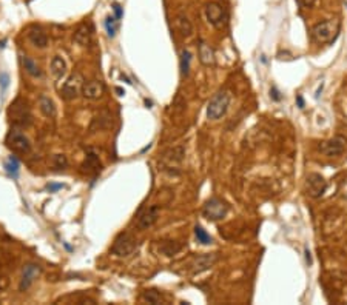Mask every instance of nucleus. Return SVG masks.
<instances>
[{
    "label": "nucleus",
    "mask_w": 347,
    "mask_h": 305,
    "mask_svg": "<svg viewBox=\"0 0 347 305\" xmlns=\"http://www.w3.org/2000/svg\"><path fill=\"white\" fill-rule=\"evenodd\" d=\"M185 157V146L184 145H177L173 146L170 149H167L162 156V163L165 166V169H171L176 168Z\"/></svg>",
    "instance_id": "11"
},
{
    "label": "nucleus",
    "mask_w": 347,
    "mask_h": 305,
    "mask_svg": "<svg viewBox=\"0 0 347 305\" xmlns=\"http://www.w3.org/2000/svg\"><path fill=\"white\" fill-rule=\"evenodd\" d=\"M230 100H231V96H230L228 91H219L217 94H214L213 99L210 100L208 106H207V117L210 120L221 119L227 112Z\"/></svg>",
    "instance_id": "3"
},
{
    "label": "nucleus",
    "mask_w": 347,
    "mask_h": 305,
    "mask_svg": "<svg viewBox=\"0 0 347 305\" xmlns=\"http://www.w3.org/2000/svg\"><path fill=\"white\" fill-rule=\"evenodd\" d=\"M228 203L221 199V197H211L205 202L204 208H202V214L204 217H207L208 220H219L222 217L227 216L228 213Z\"/></svg>",
    "instance_id": "6"
},
{
    "label": "nucleus",
    "mask_w": 347,
    "mask_h": 305,
    "mask_svg": "<svg viewBox=\"0 0 347 305\" xmlns=\"http://www.w3.org/2000/svg\"><path fill=\"white\" fill-rule=\"evenodd\" d=\"M8 82H9L8 74H6V72H2V74H0V83H2V89H3V91H5L6 86H8Z\"/></svg>",
    "instance_id": "33"
},
{
    "label": "nucleus",
    "mask_w": 347,
    "mask_h": 305,
    "mask_svg": "<svg viewBox=\"0 0 347 305\" xmlns=\"http://www.w3.org/2000/svg\"><path fill=\"white\" fill-rule=\"evenodd\" d=\"M52 165H54V168H57V169L66 168V166H68V159H66V156H65V154H54V156H52Z\"/></svg>",
    "instance_id": "30"
},
{
    "label": "nucleus",
    "mask_w": 347,
    "mask_h": 305,
    "mask_svg": "<svg viewBox=\"0 0 347 305\" xmlns=\"http://www.w3.org/2000/svg\"><path fill=\"white\" fill-rule=\"evenodd\" d=\"M5 143H6V146L11 151H14L17 154H26V153L31 151V142H29V139L19 128H15V126L6 134Z\"/></svg>",
    "instance_id": "5"
},
{
    "label": "nucleus",
    "mask_w": 347,
    "mask_h": 305,
    "mask_svg": "<svg viewBox=\"0 0 347 305\" xmlns=\"http://www.w3.org/2000/svg\"><path fill=\"white\" fill-rule=\"evenodd\" d=\"M159 206L157 205H151L148 208H145L139 217H137V228L139 230H148L150 226H153L159 217Z\"/></svg>",
    "instance_id": "13"
},
{
    "label": "nucleus",
    "mask_w": 347,
    "mask_h": 305,
    "mask_svg": "<svg viewBox=\"0 0 347 305\" xmlns=\"http://www.w3.org/2000/svg\"><path fill=\"white\" fill-rule=\"evenodd\" d=\"M28 39L35 48H45L48 45V37L40 26H32L28 31Z\"/></svg>",
    "instance_id": "17"
},
{
    "label": "nucleus",
    "mask_w": 347,
    "mask_h": 305,
    "mask_svg": "<svg viewBox=\"0 0 347 305\" xmlns=\"http://www.w3.org/2000/svg\"><path fill=\"white\" fill-rule=\"evenodd\" d=\"M82 86H83V79L80 74H72L68 77V80L63 83L62 86V97L66 99V100H72L76 99L80 92H82Z\"/></svg>",
    "instance_id": "8"
},
{
    "label": "nucleus",
    "mask_w": 347,
    "mask_h": 305,
    "mask_svg": "<svg viewBox=\"0 0 347 305\" xmlns=\"http://www.w3.org/2000/svg\"><path fill=\"white\" fill-rule=\"evenodd\" d=\"M345 143H347V139H345L344 136H333L332 139L325 140V142L319 146V149H321V153H324L325 156L333 157V156H339V154L344 153Z\"/></svg>",
    "instance_id": "10"
},
{
    "label": "nucleus",
    "mask_w": 347,
    "mask_h": 305,
    "mask_svg": "<svg viewBox=\"0 0 347 305\" xmlns=\"http://www.w3.org/2000/svg\"><path fill=\"white\" fill-rule=\"evenodd\" d=\"M86 166H88V169H85V171H88V173H91V171L97 173L100 169V162H99L96 154H88V157H86V160H85L82 168H86Z\"/></svg>",
    "instance_id": "26"
},
{
    "label": "nucleus",
    "mask_w": 347,
    "mask_h": 305,
    "mask_svg": "<svg viewBox=\"0 0 347 305\" xmlns=\"http://www.w3.org/2000/svg\"><path fill=\"white\" fill-rule=\"evenodd\" d=\"M8 117L15 128H26L32 123V114L28 102L23 99H15L8 108Z\"/></svg>",
    "instance_id": "1"
},
{
    "label": "nucleus",
    "mask_w": 347,
    "mask_h": 305,
    "mask_svg": "<svg viewBox=\"0 0 347 305\" xmlns=\"http://www.w3.org/2000/svg\"><path fill=\"white\" fill-rule=\"evenodd\" d=\"M190 63H191V52L188 49H182L180 51V57H179V66H180V74L182 75H188Z\"/></svg>",
    "instance_id": "25"
},
{
    "label": "nucleus",
    "mask_w": 347,
    "mask_h": 305,
    "mask_svg": "<svg viewBox=\"0 0 347 305\" xmlns=\"http://www.w3.org/2000/svg\"><path fill=\"white\" fill-rule=\"evenodd\" d=\"M182 250L180 243H177L176 240H163L160 245H159V251L165 256H174L177 254L179 251Z\"/></svg>",
    "instance_id": "23"
},
{
    "label": "nucleus",
    "mask_w": 347,
    "mask_h": 305,
    "mask_svg": "<svg viewBox=\"0 0 347 305\" xmlns=\"http://www.w3.org/2000/svg\"><path fill=\"white\" fill-rule=\"evenodd\" d=\"M5 169H6V173H8L9 176L15 177L17 173H19V160H17L14 156H9L8 160L5 162Z\"/></svg>",
    "instance_id": "27"
},
{
    "label": "nucleus",
    "mask_w": 347,
    "mask_h": 305,
    "mask_svg": "<svg viewBox=\"0 0 347 305\" xmlns=\"http://www.w3.org/2000/svg\"><path fill=\"white\" fill-rule=\"evenodd\" d=\"M22 65H23L25 71H26L29 75H32V77H40V75H42V71H40L39 65H37L32 59L23 55V57H22Z\"/></svg>",
    "instance_id": "24"
},
{
    "label": "nucleus",
    "mask_w": 347,
    "mask_h": 305,
    "mask_svg": "<svg viewBox=\"0 0 347 305\" xmlns=\"http://www.w3.org/2000/svg\"><path fill=\"white\" fill-rule=\"evenodd\" d=\"M305 259H307V263L312 265V256H310V251L307 248H305Z\"/></svg>",
    "instance_id": "38"
},
{
    "label": "nucleus",
    "mask_w": 347,
    "mask_h": 305,
    "mask_svg": "<svg viewBox=\"0 0 347 305\" xmlns=\"http://www.w3.org/2000/svg\"><path fill=\"white\" fill-rule=\"evenodd\" d=\"M338 31H339L338 20H324L312 28V39L318 43H327L336 37Z\"/></svg>",
    "instance_id": "2"
},
{
    "label": "nucleus",
    "mask_w": 347,
    "mask_h": 305,
    "mask_svg": "<svg viewBox=\"0 0 347 305\" xmlns=\"http://www.w3.org/2000/svg\"><path fill=\"white\" fill-rule=\"evenodd\" d=\"M40 271H42L40 265H35V263H28V265H25L23 273H22V279H20V283H19V290H20V291L28 290V288L32 285V282L35 280V277L40 274Z\"/></svg>",
    "instance_id": "14"
},
{
    "label": "nucleus",
    "mask_w": 347,
    "mask_h": 305,
    "mask_svg": "<svg viewBox=\"0 0 347 305\" xmlns=\"http://www.w3.org/2000/svg\"><path fill=\"white\" fill-rule=\"evenodd\" d=\"M219 259V254L217 253H207V254H200L194 259L193 262V268H191V273L193 274H200L207 270H210Z\"/></svg>",
    "instance_id": "12"
},
{
    "label": "nucleus",
    "mask_w": 347,
    "mask_h": 305,
    "mask_svg": "<svg viewBox=\"0 0 347 305\" xmlns=\"http://www.w3.org/2000/svg\"><path fill=\"white\" fill-rule=\"evenodd\" d=\"M142 299L147 300L148 303H159L162 297H160V293H157L154 290H147V291H143Z\"/></svg>",
    "instance_id": "29"
},
{
    "label": "nucleus",
    "mask_w": 347,
    "mask_h": 305,
    "mask_svg": "<svg viewBox=\"0 0 347 305\" xmlns=\"http://www.w3.org/2000/svg\"><path fill=\"white\" fill-rule=\"evenodd\" d=\"M327 189V182L325 179L318 174V173H310L307 176V194L313 199L321 197Z\"/></svg>",
    "instance_id": "9"
},
{
    "label": "nucleus",
    "mask_w": 347,
    "mask_h": 305,
    "mask_svg": "<svg viewBox=\"0 0 347 305\" xmlns=\"http://www.w3.org/2000/svg\"><path fill=\"white\" fill-rule=\"evenodd\" d=\"M225 2H227V0H225Z\"/></svg>",
    "instance_id": "41"
},
{
    "label": "nucleus",
    "mask_w": 347,
    "mask_h": 305,
    "mask_svg": "<svg viewBox=\"0 0 347 305\" xmlns=\"http://www.w3.org/2000/svg\"><path fill=\"white\" fill-rule=\"evenodd\" d=\"M111 123V116L108 112H100L99 116H96L93 119V123H91V131H100V129H105L108 128Z\"/></svg>",
    "instance_id": "22"
},
{
    "label": "nucleus",
    "mask_w": 347,
    "mask_h": 305,
    "mask_svg": "<svg viewBox=\"0 0 347 305\" xmlns=\"http://www.w3.org/2000/svg\"><path fill=\"white\" fill-rule=\"evenodd\" d=\"M46 188H48L49 191H57V189H60V188H62V183H49Z\"/></svg>",
    "instance_id": "35"
},
{
    "label": "nucleus",
    "mask_w": 347,
    "mask_h": 305,
    "mask_svg": "<svg viewBox=\"0 0 347 305\" xmlns=\"http://www.w3.org/2000/svg\"><path fill=\"white\" fill-rule=\"evenodd\" d=\"M39 109L48 119L56 116V105L48 96H40V99H39Z\"/></svg>",
    "instance_id": "21"
},
{
    "label": "nucleus",
    "mask_w": 347,
    "mask_h": 305,
    "mask_svg": "<svg viewBox=\"0 0 347 305\" xmlns=\"http://www.w3.org/2000/svg\"><path fill=\"white\" fill-rule=\"evenodd\" d=\"M205 15H207V20L214 28H224L227 25V22H228L227 9L217 2H208L205 5Z\"/></svg>",
    "instance_id": "7"
},
{
    "label": "nucleus",
    "mask_w": 347,
    "mask_h": 305,
    "mask_svg": "<svg viewBox=\"0 0 347 305\" xmlns=\"http://www.w3.org/2000/svg\"><path fill=\"white\" fill-rule=\"evenodd\" d=\"M136 248H137V239L131 233L125 231L116 237V240L111 246V253L117 257H126V256L133 254Z\"/></svg>",
    "instance_id": "4"
},
{
    "label": "nucleus",
    "mask_w": 347,
    "mask_h": 305,
    "mask_svg": "<svg viewBox=\"0 0 347 305\" xmlns=\"http://www.w3.org/2000/svg\"><path fill=\"white\" fill-rule=\"evenodd\" d=\"M116 91H117V94H119V96H123V94H125L122 88H116Z\"/></svg>",
    "instance_id": "40"
},
{
    "label": "nucleus",
    "mask_w": 347,
    "mask_h": 305,
    "mask_svg": "<svg viewBox=\"0 0 347 305\" xmlns=\"http://www.w3.org/2000/svg\"><path fill=\"white\" fill-rule=\"evenodd\" d=\"M103 91H105V86L100 80H89V82L83 83V86H82V96L89 100H96V99L102 97Z\"/></svg>",
    "instance_id": "16"
},
{
    "label": "nucleus",
    "mask_w": 347,
    "mask_h": 305,
    "mask_svg": "<svg viewBox=\"0 0 347 305\" xmlns=\"http://www.w3.org/2000/svg\"><path fill=\"white\" fill-rule=\"evenodd\" d=\"M93 32H94V28L91 25V22H83L77 26V29L74 31V42L80 46H86L91 43V39H93Z\"/></svg>",
    "instance_id": "15"
},
{
    "label": "nucleus",
    "mask_w": 347,
    "mask_h": 305,
    "mask_svg": "<svg viewBox=\"0 0 347 305\" xmlns=\"http://www.w3.org/2000/svg\"><path fill=\"white\" fill-rule=\"evenodd\" d=\"M199 60L204 66L214 65V51L205 40L199 42Z\"/></svg>",
    "instance_id": "18"
},
{
    "label": "nucleus",
    "mask_w": 347,
    "mask_h": 305,
    "mask_svg": "<svg viewBox=\"0 0 347 305\" xmlns=\"http://www.w3.org/2000/svg\"><path fill=\"white\" fill-rule=\"evenodd\" d=\"M194 234H196V239H197V242H200V243H204V245H208V243H211V237H210V234L200 226V225H196L194 226Z\"/></svg>",
    "instance_id": "28"
},
{
    "label": "nucleus",
    "mask_w": 347,
    "mask_h": 305,
    "mask_svg": "<svg viewBox=\"0 0 347 305\" xmlns=\"http://www.w3.org/2000/svg\"><path fill=\"white\" fill-rule=\"evenodd\" d=\"M296 102H298L299 108H304V99H302L301 96H298V97H296Z\"/></svg>",
    "instance_id": "39"
},
{
    "label": "nucleus",
    "mask_w": 347,
    "mask_h": 305,
    "mask_svg": "<svg viewBox=\"0 0 347 305\" xmlns=\"http://www.w3.org/2000/svg\"><path fill=\"white\" fill-rule=\"evenodd\" d=\"M174 23H176V28H177V31H179V34L182 37H190L191 35L193 25H191V22L188 20V17L185 14H177Z\"/></svg>",
    "instance_id": "20"
},
{
    "label": "nucleus",
    "mask_w": 347,
    "mask_h": 305,
    "mask_svg": "<svg viewBox=\"0 0 347 305\" xmlns=\"http://www.w3.org/2000/svg\"><path fill=\"white\" fill-rule=\"evenodd\" d=\"M6 285H8V279H6V277H0V291L5 290Z\"/></svg>",
    "instance_id": "36"
},
{
    "label": "nucleus",
    "mask_w": 347,
    "mask_h": 305,
    "mask_svg": "<svg viewBox=\"0 0 347 305\" xmlns=\"http://www.w3.org/2000/svg\"><path fill=\"white\" fill-rule=\"evenodd\" d=\"M49 69H51V72H52V75H54L56 79H62V77L66 74V69H68L65 59L60 57V55H54V57L51 59Z\"/></svg>",
    "instance_id": "19"
},
{
    "label": "nucleus",
    "mask_w": 347,
    "mask_h": 305,
    "mask_svg": "<svg viewBox=\"0 0 347 305\" xmlns=\"http://www.w3.org/2000/svg\"><path fill=\"white\" fill-rule=\"evenodd\" d=\"M298 3L302 8H305V9H310V8H313L316 5V0H298Z\"/></svg>",
    "instance_id": "32"
},
{
    "label": "nucleus",
    "mask_w": 347,
    "mask_h": 305,
    "mask_svg": "<svg viewBox=\"0 0 347 305\" xmlns=\"http://www.w3.org/2000/svg\"><path fill=\"white\" fill-rule=\"evenodd\" d=\"M113 9H114L116 18L119 20V18L122 17V9H120V5H119V3H113Z\"/></svg>",
    "instance_id": "34"
},
{
    "label": "nucleus",
    "mask_w": 347,
    "mask_h": 305,
    "mask_svg": "<svg viewBox=\"0 0 347 305\" xmlns=\"http://www.w3.org/2000/svg\"><path fill=\"white\" fill-rule=\"evenodd\" d=\"M271 94H273V99L275 100H279L281 97H279V92H278V89L276 88H271Z\"/></svg>",
    "instance_id": "37"
},
{
    "label": "nucleus",
    "mask_w": 347,
    "mask_h": 305,
    "mask_svg": "<svg viewBox=\"0 0 347 305\" xmlns=\"http://www.w3.org/2000/svg\"><path fill=\"white\" fill-rule=\"evenodd\" d=\"M116 22H117V18L111 17V15H108L105 18V28H106L108 37H114L116 35Z\"/></svg>",
    "instance_id": "31"
}]
</instances>
